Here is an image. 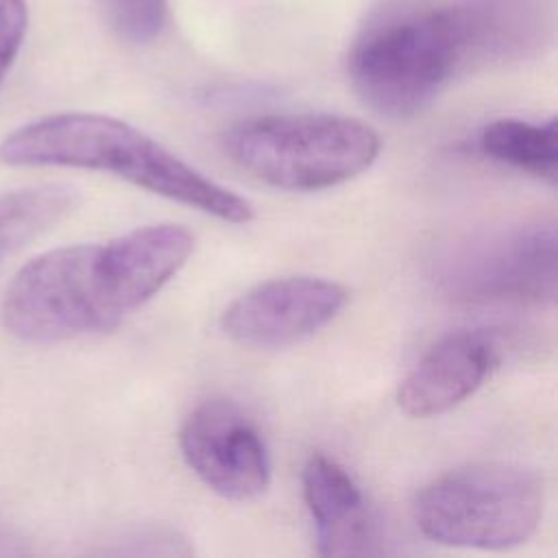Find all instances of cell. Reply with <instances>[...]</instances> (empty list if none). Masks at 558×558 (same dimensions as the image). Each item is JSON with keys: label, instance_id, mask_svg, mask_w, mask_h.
<instances>
[{"label": "cell", "instance_id": "6", "mask_svg": "<svg viewBox=\"0 0 558 558\" xmlns=\"http://www.w3.org/2000/svg\"><path fill=\"white\" fill-rule=\"evenodd\" d=\"M556 225L497 229L447 246L434 262L440 288L460 301L543 305L556 299Z\"/></svg>", "mask_w": 558, "mask_h": 558}, {"label": "cell", "instance_id": "3", "mask_svg": "<svg viewBox=\"0 0 558 558\" xmlns=\"http://www.w3.org/2000/svg\"><path fill=\"white\" fill-rule=\"evenodd\" d=\"M131 303L105 244H72L24 264L2 299L9 333L24 342H61L118 327Z\"/></svg>", "mask_w": 558, "mask_h": 558}, {"label": "cell", "instance_id": "8", "mask_svg": "<svg viewBox=\"0 0 558 558\" xmlns=\"http://www.w3.org/2000/svg\"><path fill=\"white\" fill-rule=\"evenodd\" d=\"M349 303V290L323 277H279L240 294L220 318L227 338L251 349L296 344L327 327Z\"/></svg>", "mask_w": 558, "mask_h": 558}, {"label": "cell", "instance_id": "7", "mask_svg": "<svg viewBox=\"0 0 558 558\" xmlns=\"http://www.w3.org/2000/svg\"><path fill=\"white\" fill-rule=\"evenodd\" d=\"M179 447L192 473L216 495L246 501L270 484V451L255 421L231 399L196 405L181 425Z\"/></svg>", "mask_w": 558, "mask_h": 558}, {"label": "cell", "instance_id": "1", "mask_svg": "<svg viewBox=\"0 0 558 558\" xmlns=\"http://www.w3.org/2000/svg\"><path fill=\"white\" fill-rule=\"evenodd\" d=\"M0 161L109 172L222 222L246 225L255 218L244 196L205 177L137 126L105 113L72 111L28 122L0 142Z\"/></svg>", "mask_w": 558, "mask_h": 558}, {"label": "cell", "instance_id": "14", "mask_svg": "<svg viewBox=\"0 0 558 558\" xmlns=\"http://www.w3.org/2000/svg\"><path fill=\"white\" fill-rule=\"evenodd\" d=\"M28 28L26 0H0V83L13 65Z\"/></svg>", "mask_w": 558, "mask_h": 558}, {"label": "cell", "instance_id": "9", "mask_svg": "<svg viewBox=\"0 0 558 558\" xmlns=\"http://www.w3.org/2000/svg\"><path fill=\"white\" fill-rule=\"evenodd\" d=\"M499 364L497 342L482 331H456L429 347L397 390L399 408L412 418L449 412L471 397Z\"/></svg>", "mask_w": 558, "mask_h": 558}, {"label": "cell", "instance_id": "10", "mask_svg": "<svg viewBox=\"0 0 558 558\" xmlns=\"http://www.w3.org/2000/svg\"><path fill=\"white\" fill-rule=\"evenodd\" d=\"M301 482L320 556H364L375 551V519L357 482L338 460L312 453L303 466Z\"/></svg>", "mask_w": 558, "mask_h": 558}, {"label": "cell", "instance_id": "5", "mask_svg": "<svg viewBox=\"0 0 558 558\" xmlns=\"http://www.w3.org/2000/svg\"><path fill=\"white\" fill-rule=\"evenodd\" d=\"M545 488L536 471L514 462H480L425 484L412 512L418 530L449 547L501 551L538 527Z\"/></svg>", "mask_w": 558, "mask_h": 558}, {"label": "cell", "instance_id": "13", "mask_svg": "<svg viewBox=\"0 0 558 558\" xmlns=\"http://www.w3.org/2000/svg\"><path fill=\"white\" fill-rule=\"evenodd\" d=\"M109 11L120 35L142 44L163 28L168 0H109Z\"/></svg>", "mask_w": 558, "mask_h": 558}, {"label": "cell", "instance_id": "11", "mask_svg": "<svg viewBox=\"0 0 558 558\" xmlns=\"http://www.w3.org/2000/svg\"><path fill=\"white\" fill-rule=\"evenodd\" d=\"M482 155L497 163L556 183L558 172V126L556 118L547 122H527L501 118L486 124L477 135Z\"/></svg>", "mask_w": 558, "mask_h": 558}, {"label": "cell", "instance_id": "2", "mask_svg": "<svg viewBox=\"0 0 558 558\" xmlns=\"http://www.w3.org/2000/svg\"><path fill=\"white\" fill-rule=\"evenodd\" d=\"M493 17L482 7L418 0L368 22L349 52L360 98L386 118H410L488 46Z\"/></svg>", "mask_w": 558, "mask_h": 558}, {"label": "cell", "instance_id": "4", "mask_svg": "<svg viewBox=\"0 0 558 558\" xmlns=\"http://www.w3.org/2000/svg\"><path fill=\"white\" fill-rule=\"evenodd\" d=\"M379 148L368 124L336 113L262 116L225 135V150L238 168L290 192L336 187L368 170Z\"/></svg>", "mask_w": 558, "mask_h": 558}, {"label": "cell", "instance_id": "12", "mask_svg": "<svg viewBox=\"0 0 558 558\" xmlns=\"http://www.w3.org/2000/svg\"><path fill=\"white\" fill-rule=\"evenodd\" d=\"M78 194L72 185L46 183L0 194V266L26 242L65 218Z\"/></svg>", "mask_w": 558, "mask_h": 558}]
</instances>
